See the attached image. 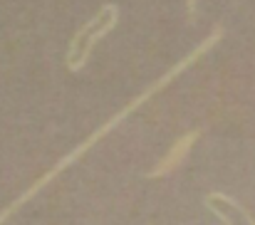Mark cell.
<instances>
[{
  "mask_svg": "<svg viewBox=\"0 0 255 225\" xmlns=\"http://www.w3.org/2000/svg\"><path fill=\"white\" fill-rule=\"evenodd\" d=\"M196 2H198V0H186V7H188V15H191V17L196 15Z\"/></svg>",
  "mask_w": 255,
  "mask_h": 225,
  "instance_id": "obj_6",
  "label": "cell"
},
{
  "mask_svg": "<svg viewBox=\"0 0 255 225\" xmlns=\"http://www.w3.org/2000/svg\"><path fill=\"white\" fill-rule=\"evenodd\" d=\"M221 37H223V27H221V25H216V27H213V32H211L208 37H203V40H201V45H196V47H193V50H191V52H188V55L181 60V62H176V65H173V67H171V70L164 77H161V79H156L154 84H149V87H146V89H144L139 97H134V99H131V102H129V104L122 109V112H117V114H114V116H112L107 124H102L99 129H94V131L87 136L85 141L77 146V149H72L70 153H67V156H62V158H60V161H57V163H55V166H52V168H50L45 176H40V178H37V181H35V183H32V186H30V188H27V191H25V193H22L17 201H15V203H10V206H7V208L0 213V225L5 223V221H7V218H10L15 211H17V208H22V203H27L30 198H35V196H37V193H40V191H42V188H45V186H47V183H50V181H52L57 173H62L67 166H72L75 161H80V158H82V156H85L87 151L92 149L97 141H102V139H104V136H107L112 129H117V126H119V124H122V121H124V119H127V116L134 112V109H139V107H141V104H144L149 97H154L159 89H164L169 82H173L176 77L183 72V70H188V67H191V65L198 60V57H203V55H206L211 47H216V42H218Z\"/></svg>",
  "mask_w": 255,
  "mask_h": 225,
  "instance_id": "obj_1",
  "label": "cell"
},
{
  "mask_svg": "<svg viewBox=\"0 0 255 225\" xmlns=\"http://www.w3.org/2000/svg\"><path fill=\"white\" fill-rule=\"evenodd\" d=\"M206 201H208V203H213V201H221V203H228V206H233V208H238V211H241V213L246 216V221H248V223H251V225H255V218H253V216H251V213H248V211H246V208H243V206L238 203V201H233V198H231V196H226V193H208V196H206Z\"/></svg>",
  "mask_w": 255,
  "mask_h": 225,
  "instance_id": "obj_4",
  "label": "cell"
},
{
  "mask_svg": "<svg viewBox=\"0 0 255 225\" xmlns=\"http://www.w3.org/2000/svg\"><path fill=\"white\" fill-rule=\"evenodd\" d=\"M211 211H213V213L221 218V223H223V225H233V223H231V218H228L226 213H221V208H211Z\"/></svg>",
  "mask_w": 255,
  "mask_h": 225,
  "instance_id": "obj_5",
  "label": "cell"
},
{
  "mask_svg": "<svg viewBox=\"0 0 255 225\" xmlns=\"http://www.w3.org/2000/svg\"><path fill=\"white\" fill-rule=\"evenodd\" d=\"M196 139H198V129L186 131L183 136H178V139L173 141V146L166 151V156H164V158L149 171V178H161V176L173 173V171L183 163V158L188 156V151H191V146L196 144Z\"/></svg>",
  "mask_w": 255,
  "mask_h": 225,
  "instance_id": "obj_3",
  "label": "cell"
},
{
  "mask_svg": "<svg viewBox=\"0 0 255 225\" xmlns=\"http://www.w3.org/2000/svg\"><path fill=\"white\" fill-rule=\"evenodd\" d=\"M117 20H119V7L109 2V5H102L94 12V17H89L85 25L75 32V37L70 42V50H67V67H70V72H80L89 62L94 45L114 30Z\"/></svg>",
  "mask_w": 255,
  "mask_h": 225,
  "instance_id": "obj_2",
  "label": "cell"
}]
</instances>
